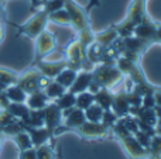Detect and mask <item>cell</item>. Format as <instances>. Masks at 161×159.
Instances as JSON below:
<instances>
[{"label": "cell", "instance_id": "6da1fadb", "mask_svg": "<svg viewBox=\"0 0 161 159\" xmlns=\"http://www.w3.org/2000/svg\"><path fill=\"white\" fill-rule=\"evenodd\" d=\"M93 82L99 85V87L103 89H114L119 83H122L123 73L116 66H112L109 64H99L92 70Z\"/></svg>", "mask_w": 161, "mask_h": 159}, {"label": "cell", "instance_id": "7a4b0ae2", "mask_svg": "<svg viewBox=\"0 0 161 159\" xmlns=\"http://www.w3.org/2000/svg\"><path fill=\"white\" fill-rule=\"evenodd\" d=\"M47 23H48V14L45 13L44 10H40L38 13L34 14L25 24L19 27V33L36 39L37 37L45 30Z\"/></svg>", "mask_w": 161, "mask_h": 159}, {"label": "cell", "instance_id": "3957f363", "mask_svg": "<svg viewBox=\"0 0 161 159\" xmlns=\"http://www.w3.org/2000/svg\"><path fill=\"white\" fill-rule=\"evenodd\" d=\"M117 137H119L120 144L123 145L125 151L127 152V155L131 159H143V158L148 156L147 148H144V146L134 138L133 134L127 132V134H122V135H117Z\"/></svg>", "mask_w": 161, "mask_h": 159}, {"label": "cell", "instance_id": "277c9868", "mask_svg": "<svg viewBox=\"0 0 161 159\" xmlns=\"http://www.w3.org/2000/svg\"><path fill=\"white\" fill-rule=\"evenodd\" d=\"M64 7H65V10L68 11V14H69L71 25H72L78 33L86 30V28H89L86 14H85V11L78 6V3H75L74 0H65Z\"/></svg>", "mask_w": 161, "mask_h": 159}, {"label": "cell", "instance_id": "5b68a950", "mask_svg": "<svg viewBox=\"0 0 161 159\" xmlns=\"http://www.w3.org/2000/svg\"><path fill=\"white\" fill-rule=\"evenodd\" d=\"M65 54V61L68 62V68L78 70L80 69L83 59H85V48L82 47V44L79 42V39L71 41L68 44V47L64 51Z\"/></svg>", "mask_w": 161, "mask_h": 159}, {"label": "cell", "instance_id": "8992f818", "mask_svg": "<svg viewBox=\"0 0 161 159\" xmlns=\"http://www.w3.org/2000/svg\"><path fill=\"white\" fill-rule=\"evenodd\" d=\"M57 48V39L51 31L44 30L36 38V56L37 59H42L45 55L54 51Z\"/></svg>", "mask_w": 161, "mask_h": 159}, {"label": "cell", "instance_id": "52a82bcc", "mask_svg": "<svg viewBox=\"0 0 161 159\" xmlns=\"http://www.w3.org/2000/svg\"><path fill=\"white\" fill-rule=\"evenodd\" d=\"M61 123H62V111L57 107L55 103L48 104L44 109V127L50 130L51 134H53Z\"/></svg>", "mask_w": 161, "mask_h": 159}, {"label": "cell", "instance_id": "ba28073f", "mask_svg": "<svg viewBox=\"0 0 161 159\" xmlns=\"http://www.w3.org/2000/svg\"><path fill=\"white\" fill-rule=\"evenodd\" d=\"M78 132L83 138H105L108 135V127L102 123H91V121H85L82 126L79 127Z\"/></svg>", "mask_w": 161, "mask_h": 159}, {"label": "cell", "instance_id": "9c48e42d", "mask_svg": "<svg viewBox=\"0 0 161 159\" xmlns=\"http://www.w3.org/2000/svg\"><path fill=\"white\" fill-rule=\"evenodd\" d=\"M41 78V73L38 69H31L28 72H25L24 75H21L20 78H17L16 83L24 90L25 93H31L34 90H38V80Z\"/></svg>", "mask_w": 161, "mask_h": 159}, {"label": "cell", "instance_id": "30bf717a", "mask_svg": "<svg viewBox=\"0 0 161 159\" xmlns=\"http://www.w3.org/2000/svg\"><path fill=\"white\" fill-rule=\"evenodd\" d=\"M62 120H64V127L67 128H79L85 123V113L83 110L71 107L62 111Z\"/></svg>", "mask_w": 161, "mask_h": 159}, {"label": "cell", "instance_id": "8fae6325", "mask_svg": "<svg viewBox=\"0 0 161 159\" xmlns=\"http://www.w3.org/2000/svg\"><path fill=\"white\" fill-rule=\"evenodd\" d=\"M68 68V62L67 61H61V62H44L40 61V64L37 65V69L40 70L42 76L48 79H55L62 70Z\"/></svg>", "mask_w": 161, "mask_h": 159}, {"label": "cell", "instance_id": "7c38bea8", "mask_svg": "<svg viewBox=\"0 0 161 159\" xmlns=\"http://www.w3.org/2000/svg\"><path fill=\"white\" fill-rule=\"evenodd\" d=\"M92 80H93V75L89 70H79L76 73V78L74 80L72 86L68 89V92L72 93V95H78V93H82L85 90L89 89Z\"/></svg>", "mask_w": 161, "mask_h": 159}, {"label": "cell", "instance_id": "4fadbf2b", "mask_svg": "<svg viewBox=\"0 0 161 159\" xmlns=\"http://www.w3.org/2000/svg\"><path fill=\"white\" fill-rule=\"evenodd\" d=\"M24 130L30 135L34 148L42 145V144H47L50 141L51 135H53L50 130L45 128V127H24Z\"/></svg>", "mask_w": 161, "mask_h": 159}, {"label": "cell", "instance_id": "5bb4252c", "mask_svg": "<svg viewBox=\"0 0 161 159\" xmlns=\"http://www.w3.org/2000/svg\"><path fill=\"white\" fill-rule=\"evenodd\" d=\"M24 104L30 110H44L50 104V100L45 96V93L38 89V90H34V92L28 93L27 100H25Z\"/></svg>", "mask_w": 161, "mask_h": 159}, {"label": "cell", "instance_id": "9a60e30c", "mask_svg": "<svg viewBox=\"0 0 161 159\" xmlns=\"http://www.w3.org/2000/svg\"><path fill=\"white\" fill-rule=\"evenodd\" d=\"M110 110L117 115V117H123L127 113H130V104L127 101V96L125 92H117L113 95V101H112Z\"/></svg>", "mask_w": 161, "mask_h": 159}, {"label": "cell", "instance_id": "2e32d148", "mask_svg": "<svg viewBox=\"0 0 161 159\" xmlns=\"http://www.w3.org/2000/svg\"><path fill=\"white\" fill-rule=\"evenodd\" d=\"M93 38L97 44H100L102 47L105 48H109L114 44V42L119 39V33L114 27L109 28V30H105L102 33H97V34H93Z\"/></svg>", "mask_w": 161, "mask_h": 159}, {"label": "cell", "instance_id": "e0dca14e", "mask_svg": "<svg viewBox=\"0 0 161 159\" xmlns=\"http://www.w3.org/2000/svg\"><path fill=\"white\" fill-rule=\"evenodd\" d=\"M3 92H4L6 97L8 99L10 103H25L28 96L17 83H11L8 86H6Z\"/></svg>", "mask_w": 161, "mask_h": 159}, {"label": "cell", "instance_id": "ac0fdd59", "mask_svg": "<svg viewBox=\"0 0 161 159\" xmlns=\"http://www.w3.org/2000/svg\"><path fill=\"white\" fill-rule=\"evenodd\" d=\"M156 27L157 25L151 24V23H147L146 20H143L140 24H137L133 30V35L137 37V38L143 39H150V38H154V33H156Z\"/></svg>", "mask_w": 161, "mask_h": 159}, {"label": "cell", "instance_id": "d6986e66", "mask_svg": "<svg viewBox=\"0 0 161 159\" xmlns=\"http://www.w3.org/2000/svg\"><path fill=\"white\" fill-rule=\"evenodd\" d=\"M6 110H7L16 120H23L24 123H27L28 115H30V109H28L24 103H10Z\"/></svg>", "mask_w": 161, "mask_h": 159}, {"label": "cell", "instance_id": "ffe728a7", "mask_svg": "<svg viewBox=\"0 0 161 159\" xmlns=\"http://www.w3.org/2000/svg\"><path fill=\"white\" fill-rule=\"evenodd\" d=\"M95 103L99 104L103 110H110L112 107V101H113V93L109 89H99L96 93L93 95Z\"/></svg>", "mask_w": 161, "mask_h": 159}, {"label": "cell", "instance_id": "44dd1931", "mask_svg": "<svg viewBox=\"0 0 161 159\" xmlns=\"http://www.w3.org/2000/svg\"><path fill=\"white\" fill-rule=\"evenodd\" d=\"M76 73H78V70L71 69V68H65V69L62 70V72L59 73V75L57 76L54 80H55L57 83L61 85L64 89L68 90L71 86H72L74 80H75V78H76Z\"/></svg>", "mask_w": 161, "mask_h": 159}, {"label": "cell", "instance_id": "7402d4cb", "mask_svg": "<svg viewBox=\"0 0 161 159\" xmlns=\"http://www.w3.org/2000/svg\"><path fill=\"white\" fill-rule=\"evenodd\" d=\"M83 113H85V120L86 121H91V123H102L105 110H103L99 104L93 103V104H91L86 110H83Z\"/></svg>", "mask_w": 161, "mask_h": 159}, {"label": "cell", "instance_id": "603a6c76", "mask_svg": "<svg viewBox=\"0 0 161 159\" xmlns=\"http://www.w3.org/2000/svg\"><path fill=\"white\" fill-rule=\"evenodd\" d=\"M42 92L45 93V96L48 97L50 101H55L57 99H59L65 92H67V89H64V87H62L59 83H57L55 80H51Z\"/></svg>", "mask_w": 161, "mask_h": 159}, {"label": "cell", "instance_id": "cb8c5ba5", "mask_svg": "<svg viewBox=\"0 0 161 159\" xmlns=\"http://www.w3.org/2000/svg\"><path fill=\"white\" fill-rule=\"evenodd\" d=\"M48 21L54 23V24L58 25H71V20H69V14L65 10V7L59 8L57 11H53V13L48 14Z\"/></svg>", "mask_w": 161, "mask_h": 159}, {"label": "cell", "instance_id": "d4e9b609", "mask_svg": "<svg viewBox=\"0 0 161 159\" xmlns=\"http://www.w3.org/2000/svg\"><path fill=\"white\" fill-rule=\"evenodd\" d=\"M11 140L14 141L16 146L19 148V151H24V149H28V148H33V142H31V138L28 135V132L25 130L20 131L19 134H16Z\"/></svg>", "mask_w": 161, "mask_h": 159}, {"label": "cell", "instance_id": "484cf974", "mask_svg": "<svg viewBox=\"0 0 161 159\" xmlns=\"http://www.w3.org/2000/svg\"><path fill=\"white\" fill-rule=\"evenodd\" d=\"M93 103H95L93 95H92L89 90H85V92L75 95V107L76 109L86 110L91 104H93Z\"/></svg>", "mask_w": 161, "mask_h": 159}, {"label": "cell", "instance_id": "4316f807", "mask_svg": "<svg viewBox=\"0 0 161 159\" xmlns=\"http://www.w3.org/2000/svg\"><path fill=\"white\" fill-rule=\"evenodd\" d=\"M54 103L57 104V107H58L61 111H64V110H67V109H71V107H75V95H72V93H69L67 90V92L59 99H57Z\"/></svg>", "mask_w": 161, "mask_h": 159}, {"label": "cell", "instance_id": "83f0119b", "mask_svg": "<svg viewBox=\"0 0 161 159\" xmlns=\"http://www.w3.org/2000/svg\"><path fill=\"white\" fill-rule=\"evenodd\" d=\"M147 152L148 156H151L153 159H161V135L151 137Z\"/></svg>", "mask_w": 161, "mask_h": 159}, {"label": "cell", "instance_id": "f1b7e54d", "mask_svg": "<svg viewBox=\"0 0 161 159\" xmlns=\"http://www.w3.org/2000/svg\"><path fill=\"white\" fill-rule=\"evenodd\" d=\"M37 159H54V151L50 144H42L36 148Z\"/></svg>", "mask_w": 161, "mask_h": 159}, {"label": "cell", "instance_id": "f546056e", "mask_svg": "<svg viewBox=\"0 0 161 159\" xmlns=\"http://www.w3.org/2000/svg\"><path fill=\"white\" fill-rule=\"evenodd\" d=\"M19 159H37V154H36V148H28L24 151H20L19 154Z\"/></svg>", "mask_w": 161, "mask_h": 159}, {"label": "cell", "instance_id": "4dcf8cb0", "mask_svg": "<svg viewBox=\"0 0 161 159\" xmlns=\"http://www.w3.org/2000/svg\"><path fill=\"white\" fill-rule=\"evenodd\" d=\"M154 39H157V41H161V25H157V27H156V33H154Z\"/></svg>", "mask_w": 161, "mask_h": 159}, {"label": "cell", "instance_id": "1f68e13d", "mask_svg": "<svg viewBox=\"0 0 161 159\" xmlns=\"http://www.w3.org/2000/svg\"><path fill=\"white\" fill-rule=\"evenodd\" d=\"M93 6H99V0H91V3H89V7H88V10L91 7H93Z\"/></svg>", "mask_w": 161, "mask_h": 159}, {"label": "cell", "instance_id": "d6a6232c", "mask_svg": "<svg viewBox=\"0 0 161 159\" xmlns=\"http://www.w3.org/2000/svg\"><path fill=\"white\" fill-rule=\"evenodd\" d=\"M3 37H4V30H3V27H2V24H0V42H2V39H3Z\"/></svg>", "mask_w": 161, "mask_h": 159}, {"label": "cell", "instance_id": "836d02e7", "mask_svg": "<svg viewBox=\"0 0 161 159\" xmlns=\"http://www.w3.org/2000/svg\"><path fill=\"white\" fill-rule=\"evenodd\" d=\"M0 111H2V109H0Z\"/></svg>", "mask_w": 161, "mask_h": 159}, {"label": "cell", "instance_id": "e575fe53", "mask_svg": "<svg viewBox=\"0 0 161 159\" xmlns=\"http://www.w3.org/2000/svg\"><path fill=\"white\" fill-rule=\"evenodd\" d=\"M0 2H2V0H0Z\"/></svg>", "mask_w": 161, "mask_h": 159}, {"label": "cell", "instance_id": "d590c367", "mask_svg": "<svg viewBox=\"0 0 161 159\" xmlns=\"http://www.w3.org/2000/svg\"><path fill=\"white\" fill-rule=\"evenodd\" d=\"M2 2H3V0H2Z\"/></svg>", "mask_w": 161, "mask_h": 159}]
</instances>
